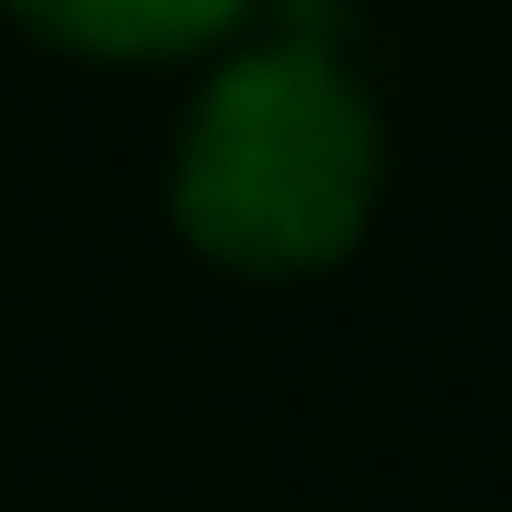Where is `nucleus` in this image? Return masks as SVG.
<instances>
[{
	"label": "nucleus",
	"mask_w": 512,
	"mask_h": 512,
	"mask_svg": "<svg viewBox=\"0 0 512 512\" xmlns=\"http://www.w3.org/2000/svg\"><path fill=\"white\" fill-rule=\"evenodd\" d=\"M387 199V115L324 32L209 53L168 136V230L230 283H324Z\"/></svg>",
	"instance_id": "f257e3e1"
},
{
	"label": "nucleus",
	"mask_w": 512,
	"mask_h": 512,
	"mask_svg": "<svg viewBox=\"0 0 512 512\" xmlns=\"http://www.w3.org/2000/svg\"><path fill=\"white\" fill-rule=\"evenodd\" d=\"M11 32H32L63 63L105 74H157V63H209L262 21V0H0Z\"/></svg>",
	"instance_id": "f03ea898"
}]
</instances>
